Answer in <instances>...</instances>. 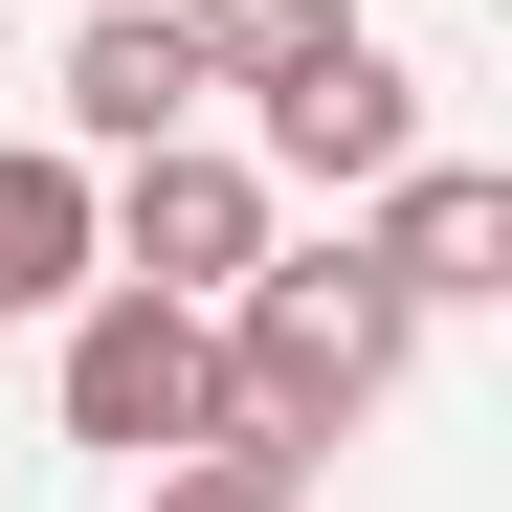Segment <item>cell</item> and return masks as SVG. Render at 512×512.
I'll return each instance as SVG.
<instances>
[{
  "instance_id": "cell-1",
  "label": "cell",
  "mask_w": 512,
  "mask_h": 512,
  "mask_svg": "<svg viewBox=\"0 0 512 512\" xmlns=\"http://www.w3.org/2000/svg\"><path fill=\"white\" fill-rule=\"evenodd\" d=\"M401 357H423V312L357 268V245H268V268L223 290V446H357V423L401 401Z\"/></svg>"
},
{
  "instance_id": "cell-2",
  "label": "cell",
  "mask_w": 512,
  "mask_h": 512,
  "mask_svg": "<svg viewBox=\"0 0 512 512\" xmlns=\"http://www.w3.org/2000/svg\"><path fill=\"white\" fill-rule=\"evenodd\" d=\"M67 334V446H112V468H179V446H223V312H179V290H134V268H90L45 312Z\"/></svg>"
},
{
  "instance_id": "cell-3",
  "label": "cell",
  "mask_w": 512,
  "mask_h": 512,
  "mask_svg": "<svg viewBox=\"0 0 512 512\" xmlns=\"http://www.w3.org/2000/svg\"><path fill=\"white\" fill-rule=\"evenodd\" d=\"M268 156H223V134H156V156H90V268H134V290H179V312H223L245 268H268Z\"/></svg>"
},
{
  "instance_id": "cell-4",
  "label": "cell",
  "mask_w": 512,
  "mask_h": 512,
  "mask_svg": "<svg viewBox=\"0 0 512 512\" xmlns=\"http://www.w3.org/2000/svg\"><path fill=\"white\" fill-rule=\"evenodd\" d=\"M245 134H268V179H312V201H379L401 156H423V67L357 23V0H334L290 67H245Z\"/></svg>"
},
{
  "instance_id": "cell-5",
  "label": "cell",
  "mask_w": 512,
  "mask_h": 512,
  "mask_svg": "<svg viewBox=\"0 0 512 512\" xmlns=\"http://www.w3.org/2000/svg\"><path fill=\"white\" fill-rule=\"evenodd\" d=\"M357 268H379L401 312H490V290H512V179H490V156H401L379 223H357Z\"/></svg>"
},
{
  "instance_id": "cell-6",
  "label": "cell",
  "mask_w": 512,
  "mask_h": 512,
  "mask_svg": "<svg viewBox=\"0 0 512 512\" xmlns=\"http://www.w3.org/2000/svg\"><path fill=\"white\" fill-rule=\"evenodd\" d=\"M156 134H201L179 0H90V23H67V156H156Z\"/></svg>"
},
{
  "instance_id": "cell-7",
  "label": "cell",
  "mask_w": 512,
  "mask_h": 512,
  "mask_svg": "<svg viewBox=\"0 0 512 512\" xmlns=\"http://www.w3.org/2000/svg\"><path fill=\"white\" fill-rule=\"evenodd\" d=\"M90 290V156L67 134H0V334Z\"/></svg>"
},
{
  "instance_id": "cell-8",
  "label": "cell",
  "mask_w": 512,
  "mask_h": 512,
  "mask_svg": "<svg viewBox=\"0 0 512 512\" xmlns=\"http://www.w3.org/2000/svg\"><path fill=\"white\" fill-rule=\"evenodd\" d=\"M134 512H312V468H290V446H179Z\"/></svg>"
}]
</instances>
